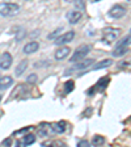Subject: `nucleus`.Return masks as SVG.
Returning a JSON list of instances; mask_svg holds the SVG:
<instances>
[{
  "label": "nucleus",
  "instance_id": "nucleus-13",
  "mask_svg": "<svg viewBox=\"0 0 131 147\" xmlns=\"http://www.w3.org/2000/svg\"><path fill=\"white\" fill-rule=\"evenodd\" d=\"M26 68H28V61L24 59V61L20 62V63L17 64V67H16V76H21Z\"/></svg>",
  "mask_w": 131,
  "mask_h": 147
},
{
  "label": "nucleus",
  "instance_id": "nucleus-1",
  "mask_svg": "<svg viewBox=\"0 0 131 147\" xmlns=\"http://www.w3.org/2000/svg\"><path fill=\"white\" fill-rule=\"evenodd\" d=\"M20 12V5L16 3H1L0 4V15L5 17H12Z\"/></svg>",
  "mask_w": 131,
  "mask_h": 147
},
{
  "label": "nucleus",
  "instance_id": "nucleus-3",
  "mask_svg": "<svg viewBox=\"0 0 131 147\" xmlns=\"http://www.w3.org/2000/svg\"><path fill=\"white\" fill-rule=\"evenodd\" d=\"M121 30L119 29H112V28H107V29H104V36H102V41H104L106 45H110L113 43L114 41L118 38Z\"/></svg>",
  "mask_w": 131,
  "mask_h": 147
},
{
  "label": "nucleus",
  "instance_id": "nucleus-23",
  "mask_svg": "<svg viewBox=\"0 0 131 147\" xmlns=\"http://www.w3.org/2000/svg\"><path fill=\"white\" fill-rule=\"evenodd\" d=\"M131 43V34L128 37H126L123 41H121V42L118 43V46H127V45H130Z\"/></svg>",
  "mask_w": 131,
  "mask_h": 147
},
{
  "label": "nucleus",
  "instance_id": "nucleus-20",
  "mask_svg": "<svg viewBox=\"0 0 131 147\" xmlns=\"http://www.w3.org/2000/svg\"><path fill=\"white\" fill-rule=\"evenodd\" d=\"M73 88H75V84H73V82H72V80H68V82L66 83V86H64V91H66V93H70V92H72Z\"/></svg>",
  "mask_w": 131,
  "mask_h": 147
},
{
  "label": "nucleus",
  "instance_id": "nucleus-11",
  "mask_svg": "<svg viewBox=\"0 0 131 147\" xmlns=\"http://www.w3.org/2000/svg\"><path fill=\"white\" fill-rule=\"evenodd\" d=\"M13 84V79L11 76H3L0 78V89H7Z\"/></svg>",
  "mask_w": 131,
  "mask_h": 147
},
{
  "label": "nucleus",
  "instance_id": "nucleus-9",
  "mask_svg": "<svg viewBox=\"0 0 131 147\" xmlns=\"http://www.w3.org/2000/svg\"><path fill=\"white\" fill-rule=\"evenodd\" d=\"M70 47L68 46H62L60 49H58V51L55 53V58L58 59V61H62V59L67 58L68 54H70Z\"/></svg>",
  "mask_w": 131,
  "mask_h": 147
},
{
  "label": "nucleus",
  "instance_id": "nucleus-24",
  "mask_svg": "<svg viewBox=\"0 0 131 147\" xmlns=\"http://www.w3.org/2000/svg\"><path fill=\"white\" fill-rule=\"evenodd\" d=\"M77 146H81V147H87V146H89V142H88V141H80L79 143H77Z\"/></svg>",
  "mask_w": 131,
  "mask_h": 147
},
{
  "label": "nucleus",
  "instance_id": "nucleus-14",
  "mask_svg": "<svg viewBox=\"0 0 131 147\" xmlns=\"http://www.w3.org/2000/svg\"><path fill=\"white\" fill-rule=\"evenodd\" d=\"M112 63H113V61H112V59H104V61H101V62H98V63L93 64V70L106 68V67H109V66H112Z\"/></svg>",
  "mask_w": 131,
  "mask_h": 147
},
{
  "label": "nucleus",
  "instance_id": "nucleus-16",
  "mask_svg": "<svg viewBox=\"0 0 131 147\" xmlns=\"http://www.w3.org/2000/svg\"><path fill=\"white\" fill-rule=\"evenodd\" d=\"M127 51H128L127 46H117L112 54H113V57H121V55H125Z\"/></svg>",
  "mask_w": 131,
  "mask_h": 147
},
{
  "label": "nucleus",
  "instance_id": "nucleus-6",
  "mask_svg": "<svg viewBox=\"0 0 131 147\" xmlns=\"http://www.w3.org/2000/svg\"><path fill=\"white\" fill-rule=\"evenodd\" d=\"M73 37H75V33L73 32H67V33L62 34V36H59L56 40H55V45H64V43H68L71 42V41L73 40Z\"/></svg>",
  "mask_w": 131,
  "mask_h": 147
},
{
  "label": "nucleus",
  "instance_id": "nucleus-18",
  "mask_svg": "<svg viewBox=\"0 0 131 147\" xmlns=\"http://www.w3.org/2000/svg\"><path fill=\"white\" fill-rule=\"evenodd\" d=\"M105 143V138L102 135H95L92 139V146H101Z\"/></svg>",
  "mask_w": 131,
  "mask_h": 147
},
{
  "label": "nucleus",
  "instance_id": "nucleus-15",
  "mask_svg": "<svg viewBox=\"0 0 131 147\" xmlns=\"http://www.w3.org/2000/svg\"><path fill=\"white\" fill-rule=\"evenodd\" d=\"M51 129L56 133H64L66 131V122L64 121H60V122H54L51 123Z\"/></svg>",
  "mask_w": 131,
  "mask_h": 147
},
{
  "label": "nucleus",
  "instance_id": "nucleus-21",
  "mask_svg": "<svg viewBox=\"0 0 131 147\" xmlns=\"http://www.w3.org/2000/svg\"><path fill=\"white\" fill-rule=\"evenodd\" d=\"M72 4L76 7L77 9H80V11L85 8V3H84V0H73Z\"/></svg>",
  "mask_w": 131,
  "mask_h": 147
},
{
  "label": "nucleus",
  "instance_id": "nucleus-5",
  "mask_svg": "<svg viewBox=\"0 0 131 147\" xmlns=\"http://www.w3.org/2000/svg\"><path fill=\"white\" fill-rule=\"evenodd\" d=\"M12 62H13V58L9 53H4V54L0 55V68L1 70H8L11 67Z\"/></svg>",
  "mask_w": 131,
  "mask_h": 147
},
{
  "label": "nucleus",
  "instance_id": "nucleus-12",
  "mask_svg": "<svg viewBox=\"0 0 131 147\" xmlns=\"http://www.w3.org/2000/svg\"><path fill=\"white\" fill-rule=\"evenodd\" d=\"M36 142V135L34 134H28L22 138L21 141L18 142V144H22V146H29V144H33Z\"/></svg>",
  "mask_w": 131,
  "mask_h": 147
},
{
  "label": "nucleus",
  "instance_id": "nucleus-8",
  "mask_svg": "<svg viewBox=\"0 0 131 147\" xmlns=\"http://www.w3.org/2000/svg\"><path fill=\"white\" fill-rule=\"evenodd\" d=\"M38 49H40V43L36 42V41H32V42L26 43V45L24 46V53L25 54H33V53H36Z\"/></svg>",
  "mask_w": 131,
  "mask_h": 147
},
{
  "label": "nucleus",
  "instance_id": "nucleus-29",
  "mask_svg": "<svg viewBox=\"0 0 131 147\" xmlns=\"http://www.w3.org/2000/svg\"><path fill=\"white\" fill-rule=\"evenodd\" d=\"M130 121H131V118H130Z\"/></svg>",
  "mask_w": 131,
  "mask_h": 147
},
{
  "label": "nucleus",
  "instance_id": "nucleus-27",
  "mask_svg": "<svg viewBox=\"0 0 131 147\" xmlns=\"http://www.w3.org/2000/svg\"><path fill=\"white\" fill-rule=\"evenodd\" d=\"M92 3H96V1H100V0H91Z\"/></svg>",
  "mask_w": 131,
  "mask_h": 147
},
{
  "label": "nucleus",
  "instance_id": "nucleus-17",
  "mask_svg": "<svg viewBox=\"0 0 131 147\" xmlns=\"http://www.w3.org/2000/svg\"><path fill=\"white\" fill-rule=\"evenodd\" d=\"M110 82V79L107 76H105V78H102V79H100L98 80V84L95 87V88H98L100 91H102V89H105L106 88V86H107V83Z\"/></svg>",
  "mask_w": 131,
  "mask_h": 147
},
{
  "label": "nucleus",
  "instance_id": "nucleus-26",
  "mask_svg": "<svg viewBox=\"0 0 131 147\" xmlns=\"http://www.w3.org/2000/svg\"><path fill=\"white\" fill-rule=\"evenodd\" d=\"M5 144H7V146H11V144H12V142H11V139H9V138L1 142V146H5Z\"/></svg>",
  "mask_w": 131,
  "mask_h": 147
},
{
  "label": "nucleus",
  "instance_id": "nucleus-28",
  "mask_svg": "<svg viewBox=\"0 0 131 147\" xmlns=\"http://www.w3.org/2000/svg\"><path fill=\"white\" fill-rule=\"evenodd\" d=\"M66 1H68V3H72L73 0H66Z\"/></svg>",
  "mask_w": 131,
  "mask_h": 147
},
{
  "label": "nucleus",
  "instance_id": "nucleus-7",
  "mask_svg": "<svg viewBox=\"0 0 131 147\" xmlns=\"http://www.w3.org/2000/svg\"><path fill=\"white\" fill-rule=\"evenodd\" d=\"M81 17H83V13L80 11H70L67 13V18L70 21V24H77L81 20Z\"/></svg>",
  "mask_w": 131,
  "mask_h": 147
},
{
  "label": "nucleus",
  "instance_id": "nucleus-2",
  "mask_svg": "<svg viewBox=\"0 0 131 147\" xmlns=\"http://www.w3.org/2000/svg\"><path fill=\"white\" fill-rule=\"evenodd\" d=\"M89 51H91V47H89L88 45H81V46H79V47L75 50L73 55L71 57V62H72V63H76V62H79V61H81V59H84L87 55L89 54Z\"/></svg>",
  "mask_w": 131,
  "mask_h": 147
},
{
  "label": "nucleus",
  "instance_id": "nucleus-10",
  "mask_svg": "<svg viewBox=\"0 0 131 147\" xmlns=\"http://www.w3.org/2000/svg\"><path fill=\"white\" fill-rule=\"evenodd\" d=\"M95 64V59H84V61H79V63L75 64V68L76 70H84V68H88L91 66Z\"/></svg>",
  "mask_w": 131,
  "mask_h": 147
},
{
  "label": "nucleus",
  "instance_id": "nucleus-22",
  "mask_svg": "<svg viewBox=\"0 0 131 147\" xmlns=\"http://www.w3.org/2000/svg\"><path fill=\"white\" fill-rule=\"evenodd\" d=\"M38 131H40V134L42 137L47 135V123H41L40 127H38Z\"/></svg>",
  "mask_w": 131,
  "mask_h": 147
},
{
  "label": "nucleus",
  "instance_id": "nucleus-4",
  "mask_svg": "<svg viewBox=\"0 0 131 147\" xmlns=\"http://www.w3.org/2000/svg\"><path fill=\"white\" fill-rule=\"evenodd\" d=\"M107 15L112 18H122L126 15V8L123 5H121V4H116V5L112 7V9L109 11Z\"/></svg>",
  "mask_w": 131,
  "mask_h": 147
},
{
  "label": "nucleus",
  "instance_id": "nucleus-19",
  "mask_svg": "<svg viewBox=\"0 0 131 147\" xmlns=\"http://www.w3.org/2000/svg\"><path fill=\"white\" fill-rule=\"evenodd\" d=\"M119 68H123V70H131V58L130 59H125L119 63Z\"/></svg>",
  "mask_w": 131,
  "mask_h": 147
},
{
  "label": "nucleus",
  "instance_id": "nucleus-25",
  "mask_svg": "<svg viewBox=\"0 0 131 147\" xmlns=\"http://www.w3.org/2000/svg\"><path fill=\"white\" fill-rule=\"evenodd\" d=\"M34 80H37V75H30L28 78V83H33Z\"/></svg>",
  "mask_w": 131,
  "mask_h": 147
}]
</instances>
